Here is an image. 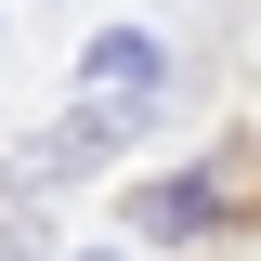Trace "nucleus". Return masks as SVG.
<instances>
[{
    "mask_svg": "<svg viewBox=\"0 0 261 261\" xmlns=\"http://www.w3.org/2000/svg\"><path fill=\"white\" fill-rule=\"evenodd\" d=\"M209 209H222V196H209V183H157V196H144V209H130V235H196V222H209Z\"/></svg>",
    "mask_w": 261,
    "mask_h": 261,
    "instance_id": "2",
    "label": "nucleus"
},
{
    "mask_svg": "<svg viewBox=\"0 0 261 261\" xmlns=\"http://www.w3.org/2000/svg\"><path fill=\"white\" fill-rule=\"evenodd\" d=\"M92 92H157V39L144 27H105L92 39Z\"/></svg>",
    "mask_w": 261,
    "mask_h": 261,
    "instance_id": "1",
    "label": "nucleus"
}]
</instances>
